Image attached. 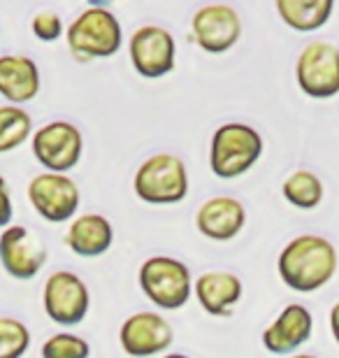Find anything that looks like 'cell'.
I'll use <instances>...</instances> for the list:
<instances>
[{"instance_id":"1","label":"cell","mask_w":339,"mask_h":358,"mask_svg":"<svg viewBox=\"0 0 339 358\" xmlns=\"http://www.w3.org/2000/svg\"><path fill=\"white\" fill-rule=\"evenodd\" d=\"M279 277L288 289L312 293L323 289L337 270V249L321 235H298L281 249Z\"/></svg>"},{"instance_id":"2","label":"cell","mask_w":339,"mask_h":358,"mask_svg":"<svg viewBox=\"0 0 339 358\" xmlns=\"http://www.w3.org/2000/svg\"><path fill=\"white\" fill-rule=\"evenodd\" d=\"M68 49L77 61L110 59L121 49L124 31L119 19L105 7H89L68 28Z\"/></svg>"},{"instance_id":"3","label":"cell","mask_w":339,"mask_h":358,"mask_svg":"<svg viewBox=\"0 0 339 358\" xmlns=\"http://www.w3.org/2000/svg\"><path fill=\"white\" fill-rule=\"evenodd\" d=\"M263 156V138L247 124H223L212 135L209 166L221 179H235L249 173Z\"/></svg>"},{"instance_id":"4","label":"cell","mask_w":339,"mask_h":358,"mask_svg":"<svg viewBox=\"0 0 339 358\" xmlns=\"http://www.w3.org/2000/svg\"><path fill=\"white\" fill-rule=\"evenodd\" d=\"M133 189L149 205H175L189 196V173L175 154H154L137 168Z\"/></svg>"},{"instance_id":"5","label":"cell","mask_w":339,"mask_h":358,"mask_svg":"<svg viewBox=\"0 0 339 358\" xmlns=\"http://www.w3.org/2000/svg\"><path fill=\"white\" fill-rule=\"evenodd\" d=\"M140 286L161 310H179L191 300L193 277L186 263L172 256H151L140 268Z\"/></svg>"},{"instance_id":"6","label":"cell","mask_w":339,"mask_h":358,"mask_svg":"<svg viewBox=\"0 0 339 358\" xmlns=\"http://www.w3.org/2000/svg\"><path fill=\"white\" fill-rule=\"evenodd\" d=\"M295 80L309 98H335L339 93V49L330 42H309L295 63Z\"/></svg>"},{"instance_id":"7","label":"cell","mask_w":339,"mask_h":358,"mask_svg":"<svg viewBox=\"0 0 339 358\" xmlns=\"http://www.w3.org/2000/svg\"><path fill=\"white\" fill-rule=\"evenodd\" d=\"M82 133L70 121H52L33 135V154L47 173L66 175L82 159Z\"/></svg>"},{"instance_id":"8","label":"cell","mask_w":339,"mask_h":358,"mask_svg":"<svg viewBox=\"0 0 339 358\" xmlns=\"http://www.w3.org/2000/svg\"><path fill=\"white\" fill-rule=\"evenodd\" d=\"M42 305L47 317L61 326H77L89 314L91 296L86 284L75 272L59 270L47 279L42 291Z\"/></svg>"},{"instance_id":"9","label":"cell","mask_w":339,"mask_h":358,"mask_svg":"<svg viewBox=\"0 0 339 358\" xmlns=\"http://www.w3.org/2000/svg\"><path fill=\"white\" fill-rule=\"evenodd\" d=\"M131 63L144 80H158L175 70L177 45L170 31L161 26H142L131 38Z\"/></svg>"},{"instance_id":"10","label":"cell","mask_w":339,"mask_h":358,"mask_svg":"<svg viewBox=\"0 0 339 358\" xmlns=\"http://www.w3.org/2000/svg\"><path fill=\"white\" fill-rule=\"evenodd\" d=\"M79 186L68 175L42 173L28 184V200L42 219L63 224L75 217L79 207Z\"/></svg>"},{"instance_id":"11","label":"cell","mask_w":339,"mask_h":358,"mask_svg":"<svg viewBox=\"0 0 339 358\" xmlns=\"http://www.w3.org/2000/svg\"><path fill=\"white\" fill-rule=\"evenodd\" d=\"M193 38L207 54H223L237 45L242 35V21L230 5H205L191 19Z\"/></svg>"},{"instance_id":"12","label":"cell","mask_w":339,"mask_h":358,"mask_svg":"<svg viewBox=\"0 0 339 358\" xmlns=\"http://www.w3.org/2000/svg\"><path fill=\"white\" fill-rule=\"evenodd\" d=\"M0 263L14 279H33L47 263V247L26 226H7L0 235Z\"/></svg>"},{"instance_id":"13","label":"cell","mask_w":339,"mask_h":358,"mask_svg":"<svg viewBox=\"0 0 339 358\" xmlns=\"http://www.w3.org/2000/svg\"><path fill=\"white\" fill-rule=\"evenodd\" d=\"M175 333L172 326L156 312H137L121 326L119 342L124 352L133 358H149L168 352Z\"/></svg>"},{"instance_id":"14","label":"cell","mask_w":339,"mask_h":358,"mask_svg":"<svg viewBox=\"0 0 339 358\" xmlns=\"http://www.w3.org/2000/svg\"><path fill=\"white\" fill-rule=\"evenodd\" d=\"M314 331L312 312L305 305H288L281 310V314L274 319V324L265 328L263 345L270 354L286 356L300 349L305 342H309Z\"/></svg>"},{"instance_id":"15","label":"cell","mask_w":339,"mask_h":358,"mask_svg":"<svg viewBox=\"0 0 339 358\" xmlns=\"http://www.w3.org/2000/svg\"><path fill=\"white\" fill-rule=\"evenodd\" d=\"M247 224V210L237 198L230 196H216L209 198L196 214L198 231L209 240L228 242L242 233Z\"/></svg>"},{"instance_id":"16","label":"cell","mask_w":339,"mask_h":358,"mask_svg":"<svg viewBox=\"0 0 339 358\" xmlns=\"http://www.w3.org/2000/svg\"><path fill=\"white\" fill-rule=\"evenodd\" d=\"M196 298L200 307L212 314V317H230L233 307L242 298V282L240 277L226 270L203 272L196 284H193Z\"/></svg>"},{"instance_id":"17","label":"cell","mask_w":339,"mask_h":358,"mask_svg":"<svg viewBox=\"0 0 339 358\" xmlns=\"http://www.w3.org/2000/svg\"><path fill=\"white\" fill-rule=\"evenodd\" d=\"M40 93V70L33 59L19 54L0 56V96L10 105H24Z\"/></svg>"},{"instance_id":"18","label":"cell","mask_w":339,"mask_h":358,"mask_svg":"<svg viewBox=\"0 0 339 358\" xmlns=\"http://www.w3.org/2000/svg\"><path fill=\"white\" fill-rule=\"evenodd\" d=\"M114 228L103 214H82L70 224L66 245L77 256L93 259V256H103L112 247Z\"/></svg>"},{"instance_id":"19","label":"cell","mask_w":339,"mask_h":358,"mask_svg":"<svg viewBox=\"0 0 339 358\" xmlns=\"http://www.w3.org/2000/svg\"><path fill=\"white\" fill-rule=\"evenodd\" d=\"M274 7H277L281 21L293 31L312 33L328 24L335 3L333 0H277Z\"/></svg>"},{"instance_id":"20","label":"cell","mask_w":339,"mask_h":358,"mask_svg":"<svg viewBox=\"0 0 339 358\" xmlns=\"http://www.w3.org/2000/svg\"><path fill=\"white\" fill-rule=\"evenodd\" d=\"M281 193L298 210H314L321 205L326 189H323L321 177L312 170H295L281 186Z\"/></svg>"},{"instance_id":"21","label":"cell","mask_w":339,"mask_h":358,"mask_svg":"<svg viewBox=\"0 0 339 358\" xmlns=\"http://www.w3.org/2000/svg\"><path fill=\"white\" fill-rule=\"evenodd\" d=\"M33 133V119L19 105L0 107V154L14 152Z\"/></svg>"},{"instance_id":"22","label":"cell","mask_w":339,"mask_h":358,"mask_svg":"<svg viewBox=\"0 0 339 358\" xmlns=\"http://www.w3.org/2000/svg\"><path fill=\"white\" fill-rule=\"evenodd\" d=\"M31 347V331L12 317H0V358H21Z\"/></svg>"},{"instance_id":"23","label":"cell","mask_w":339,"mask_h":358,"mask_svg":"<svg viewBox=\"0 0 339 358\" xmlns=\"http://www.w3.org/2000/svg\"><path fill=\"white\" fill-rule=\"evenodd\" d=\"M42 358H89L91 345L79 335L56 333L40 349Z\"/></svg>"},{"instance_id":"24","label":"cell","mask_w":339,"mask_h":358,"mask_svg":"<svg viewBox=\"0 0 339 358\" xmlns=\"http://www.w3.org/2000/svg\"><path fill=\"white\" fill-rule=\"evenodd\" d=\"M31 28H33L35 38L42 42H56L63 35V21L59 14H54V12L35 14Z\"/></svg>"},{"instance_id":"25","label":"cell","mask_w":339,"mask_h":358,"mask_svg":"<svg viewBox=\"0 0 339 358\" xmlns=\"http://www.w3.org/2000/svg\"><path fill=\"white\" fill-rule=\"evenodd\" d=\"M12 196H10V186L7 179L0 175V228H7L12 224Z\"/></svg>"},{"instance_id":"26","label":"cell","mask_w":339,"mask_h":358,"mask_svg":"<svg viewBox=\"0 0 339 358\" xmlns=\"http://www.w3.org/2000/svg\"><path fill=\"white\" fill-rule=\"evenodd\" d=\"M330 331H333V338L339 345V303H335L333 310H330Z\"/></svg>"},{"instance_id":"27","label":"cell","mask_w":339,"mask_h":358,"mask_svg":"<svg viewBox=\"0 0 339 358\" xmlns=\"http://www.w3.org/2000/svg\"><path fill=\"white\" fill-rule=\"evenodd\" d=\"M286 358H319V356H312V354H295V356H286Z\"/></svg>"},{"instance_id":"28","label":"cell","mask_w":339,"mask_h":358,"mask_svg":"<svg viewBox=\"0 0 339 358\" xmlns=\"http://www.w3.org/2000/svg\"><path fill=\"white\" fill-rule=\"evenodd\" d=\"M163 358H191V356H186V354H165Z\"/></svg>"}]
</instances>
